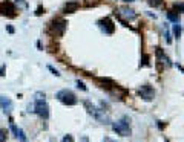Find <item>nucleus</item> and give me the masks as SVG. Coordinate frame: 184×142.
<instances>
[{
    "label": "nucleus",
    "mask_w": 184,
    "mask_h": 142,
    "mask_svg": "<svg viewBox=\"0 0 184 142\" xmlns=\"http://www.w3.org/2000/svg\"><path fill=\"white\" fill-rule=\"evenodd\" d=\"M48 69H49V70H51V72H52L55 76H58V75H60V73H58V70H57V69H54L52 66H48Z\"/></svg>",
    "instance_id": "18"
},
{
    "label": "nucleus",
    "mask_w": 184,
    "mask_h": 142,
    "mask_svg": "<svg viewBox=\"0 0 184 142\" xmlns=\"http://www.w3.org/2000/svg\"><path fill=\"white\" fill-rule=\"evenodd\" d=\"M66 22L61 20V19H55L52 23H51V31L55 34V35H63V32L66 31Z\"/></svg>",
    "instance_id": "6"
},
{
    "label": "nucleus",
    "mask_w": 184,
    "mask_h": 142,
    "mask_svg": "<svg viewBox=\"0 0 184 142\" xmlns=\"http://www.w3.org/2000/svg\"><path fill=\"white\" fill-rule=\"evenodd\" d=\"M80 142H89V139H87V137H86V136H83V137H81V139H80Z\"/></svg>",
    "instance_id": "24"
},
{
    "label": "nucleus",
    "mask_w": 184,
    "mask_h": 142,
    "mask_svg": "<svg viewBox=\"0 0 184 142\" xmlns=\"http://www.w3.org/2000/svg\"><path fill=\"white\" fill-rule=\"evenodd\" d=\"M61 142H74V137H72L71 134H66V136L61 139Z\"/></svg>",
    "instance_id": "17"
},
{
    "label": "nucleus",
    "mask_w": 184,
    "mask_h": 142,
    "mask_svg": "<svg viewBox=\"0 0 184 142\" xmlns=\"http://www.w3.org/2000/svg\"><path fill=\"white\" fill-rule=\"evenodd\" d=\"M55 98H57L60 102H63L64 105H75V104L78 102L77 96H75V95H74L71 90H68V89H63V90L57 92Z\"/></svg>",
    "instance_id": "3"
},
{
    "label": "nucleus",
    "mask_w": 184,
    "mask_h": 142,
    "mask_svg": "<svg viewBox=\"0 0 184 142\" xmlns=\"http://www.w3.org/2000/svg\"><path fill=\"white\" fill-rule=\"evenodd\" d=\"M42 11H43V9H42V8H39V9H37V12H35V14H37V16H40V14H42Z\"/></svg>",
    "instance_id": "26"
},
{
    "label": "nucleus",
    "mask_w": 184,
    "mask_h": 142,
    "mask_svg": "<svg viewBox=\"0 0 184 142\" xmlns=\"http://www.w3.org/2000/svg\"><path fill=\"white\" fill-rule=\"evenodd\" d=\"M0 107L5 113H11L13 110V101L8 98V96H0Z\"/></svg>",
    "instance_id": "9"
},
{
    "label": "nucleus",
    "mask_w": 184,
    "mask_h": 142,
    "mask_svg": "<svg viewBox=\"0 0 184 142\" xmlns=\"http://www.w3.org/2000/svg\"><path fill=\"white\" fill-rule=\"evenodd\" d=\"M98 83H100L101 87L106 89V90H111L112 87H115V83H114L112 80H109V78H98Z\"/></svg>",
    "instance_id": "12"
},
{
    "label": "nucleus",
    "mask_w": 184,
    "mask_h": 142,
    "mask_svg": "<svg viewBox=\"0 0 184 142\" xmlns=\"http://www.w3.org/2000/svg\"><path fill=\"white\" fill-rule=\"evenodd\" d=\"M19 3H20V6H22V8H26V6H28L25 0H17V5H19Z\"/></svg>",
    "instance_id": "20"
},
{
    "label": "nucleus",
    "mask_w": 184,
    "mask_h": 142,
    "mask_svg": "<svg viewBox=\"0 0 184 142\" xmlns=\"http://www.w3.org/2000/svg\"><path fill=\"white\" fill-rule=\"evenodd\" d=\"M121 11H123V16H126V17H129V19H134V17H135V12H134L132 9H127V8H123Z\"/></svg>",
    "instance_id": "14"
},
{
    "label": "nucleus",
    "mask_w": 184,
    "mask_h": 142,
    "mask_svg": "<svg viewBox=\"0 0 184 142\" xmlns=\"http://www.w3.org/2000/svg\"><path fill=\"white\" fill-rule=\"evenodd\" d=\"M167 19L173 23H179V16L175 14V12H167Z\"/></svg>",
    "instance_id": "13"
},
{
    "label": "nucleus",
    "mask_w": 184,
    "mask_h": 142,
    "mask_svg": "<svg viewBox=\"0 0 184 142\" xmlns=\"http://www.w3.org/2000/svg\"><path fill=\"white\" fill-rule=\"evenodd\" d=\"M112 128H114V131H117L120 136H131V119L127 118V116H124L123 119H120V121H117V122H114L112 124Z\"/></svg>",
    "instance_id": "2"
},
{
    "label": "nucleus",
    "mask_w": 184,
    "mask_h": 142,
    "mask_svg": "<svg viewBox=\"0 0 184 142\" xmlns=\"http://www.w3.org/2000/svg\"><path fill=\"white\" fill-rule=\"evenodd\" d=\"M78 8H80V3H78V2H68V3L64 5V8H63V12L71 14V12H75Z\"/></svg>",
    "instance_id": "11"
},
{
    "label": "nucleus",
    "mask_w": 184,
    "mask_h": 142,
    "mask_svg": "<svg viewBox=\"0 0 184 142\" xmlns=\"http://www.w3.org/2000/svg\"><path fill=\"white\" fill-rule=\"evenodd\" d=\"M103 142H117V140H114V139H111V137H105Z\"/></svg>",
    "instance_id": "23"
},
{
    "label": "nucleus",
    "mask_w": 184,
    "mask_h": 142,
    "mask_svg": "<svg viewBox=\"0 0 184 142\" xmlns=\"http://www.w3.org/2000/svg\"><path fill=\"white\" fill-rule=\"evenodd\" d=\"M6 29H8V32H11V34H13V32H14V28H13V26H8V28H6Z\"/></svg>",
    "instance_id": "25"
},
{
    "label": "nucleus",
    "mask_w": 184,
    "mask_h": 142,
    "mask_svg": "<svg viewBox=\"0 0 184 142\" xmlns=\"http://www.w3.org/2000/svg\"><path fill=\"white\" fill-rule=\"evenodd\" d=\"M173 34H175V37H176V38L181 35V28H179V25H178V23H175V26H173Z\"/></svg>",
    "instance_id": "15"
},
{
    "label": "nucleus",
    "mask_w": 184,
    "mask_h": 142,
    "mask_svg": "<svg viewBox=\"0 0 184 142\" xmlns=\"http://www.w3.org/2000/svg\"><path fill=\"white\" fill-rule=\"evenodd\" d=\"M0 14L6 17H14L16 16V5L9 0H3L0 2Z\"/></svg>",
    "instance_id": "5"
},
{
    "label": "nucleus",
    "mask_w": 184,
    "mask_h": 142,
    "mask_svg": "<svg viewBox=\"0 0 184 142\" xmlns=\"http://www.w3.org/2000/svg\"><path fill=\"white\" fill-rule=\"evenodd\" d=\"M32 112H35L40 118L48 119V116H49V107H48V104L45 101V93H37L35 95V104H34V110Z\"/></svg>",
    "instance_id": "1"
},
{
    "label": "nucleus",
    "mask_w": 184,
    "mask_h": 142,
    "mask_svg": "<svg viewBox=\"0 0 184 142\" xmlns=\"http://www.w3.org/2000/svg\"><path fill=\"white\" fill-rule=\"evenodd\" d=\"M149 3L153 5V6H158V5L161 3V0H149Z\"/></svg>",
    "instance_id": "19"
},
{
    "label": "nucleus",
    "mask_w": 184,
    "mask_h": 142,
    "mask_svg": "<svg viewBox=\"0 0 184 142\" xmlns=\"http://www.w3.org/2000/svg\"><path fill=\"white\" fill-rule=\"evenodd\" d=\"M84 107L87 108V113L89 115H92V116H94V118H97L100 122H109V119L105 116V110H100V108H97L94 104H90L89 101H84Z\"/></svg>",
    "instance_id": "4"
},
{
    "label": "nucleus",
    "mask_w": 184,
    "mask_h": 142,
    "mask_svg": "<svg viewBox=\"0 0 184 142\" xmlns=\"http://www.w3.org/2000/svg\"><path fill=\"white\" fill-rule=\"evenodd\" d=\"M175 8H176L178 11H182V12H184V3H179V5H175Z\"/></svg>",
    "instance_id": "21"
},
{
    "label": "nucleus",
    "mask_w": 184,
    "mask_h": 142,
    "mask_svg": "<svg viewBox=\"0 0 184 142\" xmlns=\"http://www.w3.org/2000/svg\"><path fill=\"white\" fill-rule=\"evenodd\" d=\"M11 131L16 134V137H17L20 142H28V139H26V136H25V131H23L22 128H17V127L13 124V121H11Z\"/></svg>",
    "instance_id": "10"
},
{
    "label": "nucleus",
    "mask_w": 184,
    "mask_h": 142,
    "mask_svg": "<svg viewBox=\"0 0 184 142\" xmlns=\"http://www.w3.org/2000/svg\"><path fill=\"white\" fill-rule=\"evenodd\" d=\"M77 84H78V87H80L81 90H86V86H84L83 83H80V81H77Z\"/></svg>",
    "instance_id": "22"
},
{
    "label": "nucleus",
    "mask_w": 184,
    "mask_h": 142,
    "mask_svg": "<svg viewBox=\"0 0 184 142\" xmlns=\"http://www.w3.org/2000/svg\"><path fill=\"white\" fill-rule=\"evenodd\" d=\"M138 93H140V96H141L143 99H146V101H152V99H153V89H152L149 84L141 86V89L138 90Z\"/></svg>",
    "instance_id": "7"
},
{
    "label": "nucleus",
    "mask_w": 184,
    "mask_h": 142,
    "mask_svg": "<svg viewBox=\"0 0 184 142\" xmlns=\"http://www.w3.org/2000/svg\"><path fill=\"white\" fill-rule=\"evenodd\" d=\"M6 140V131L3 128H0V142H5Z\"/></svg>",
    "instance_id": "16"
},
{
    "label": "nucleus",
    "mask_w": 184,
    "mask_h": 142,
    "mask_svg": "<svg viewBox=\"0 0 184 142\" xmlns=\"http://www.w3.org/2000/svg\"><path fill=\"white\" fill-rule=\"evenodd\" d=\"M98 25H100V28H101V31H103L105 34H112V32L115 31V26H114V23L111 22V19H103V20L98 22Z\"/></svg>",
    "instance_id": "8"
}]
</instances>
